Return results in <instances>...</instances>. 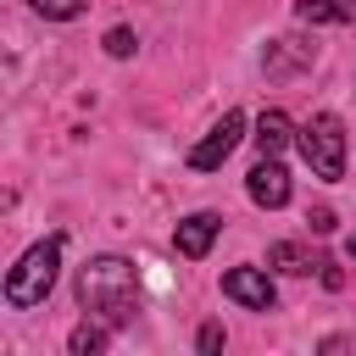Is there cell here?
<instances>
[{
	"label": "cell",
	"mask_w": 356,
	"mask_h": 356,
	"mask_svg": "<svg viewBox=\"0 0 356 356\" xmlns=\"http://www.w3.org/2000/svg\"><path fill=\"white\" fill-rule=\"evenodd\" d=\"M78 306L111 328L134 323L145 312V295H139V273L128 256H95L78 267Z\"/></svg>",
	"instance_id": "1"
},
{
	"label": "cell",
	"mask_w": 356,
	"mask_h": 356,
	"mask_svg": "<svg viewBox=\"0 0 356 356\" xmlns=\"http://www.w3.org/2000/svg\"><path fill=\"white\" fill-rule=\"evenodd\" d=\"M56 267H61V234H50V239H39L11 273H6V300L22 312V306H39L44 295H50V284H56Z\"/></svg>",
	"instance_id": "2"
},
{
	"label": "cell",
	"mask_w": 356,
	"mask_h": 356,
	"mask_svg": "<svg viewBox=\"0 0 356 356\" xmlns=\"http://www.w3.org/2000/svg\"><path fill=\"white\" fill-rule=\"evenodd\" d=\"M295 139H300L306 167H312L323 184H334V178L345 172V128H339V117H334V111H317Z\"/></svg>",
	"instance_id": "3"
},
{
	"label": "cell",
	"mask_w": 356,
	"mask_h": 356,
	"mask_svg": "<svg viewBox=\"0 0 356 356\" xmlns=\"http://www.w3.org/2000/svg\"><path fill=\"white\" fill-rule=\"evenodd\" d=\"M239 139H245V117H239V111H222V117L211 122V134H206V139L189 150V167H195V172L222 167V161L234 156V145H239Z\"/></svg>",
	"instance_id": "4"
},
{
	"label": "cell",
	"mask_w": 356,
	"mask_h": 356,
	"mask_svg": "<svg viewBox=\"0 0 356 356\" xmlns=\"http://www.w3.org/2000/svg\"><path fill=\"white\" fill-rule=\"evenodd\" d=\"M222 295L239 300L245 312H273V300H278V289H273V278H267L261 267H234V273H222Z\"/></svg>",
	"instance_id": "5"
},
{
	"label": "cell",
	"mask_w": 356,
	"mask_h": 356,
	"mask_svg": "<svg viewBox=\"0 0 356 356\" xmlns=\"http://www.w3.org/2000/svg\"><path fill=\"white\" fill-rule=\"evenodd\" d=\"M245 189H250V200H256V206H267V211H278V206L289 200V172L278 167V156H261V161L250 167V178H245Z\"/></svg>",
	"instance_id": "6"
},
{
	"label": "cell",
	"mask_w": 356,
	"mask_h": 356,
	"mask_svg": "<svg viewBox=\"0 0 356 356\" xmlns=\"http://www.w3.org/2000/svg\"><path fill=\"white\" fill-rule=\"evenodd\" d=\"M217 228H222V217L217 211H189L178 228H172V245H178V256H189V261H200L206 250H211V239H217Z\"/></svg>",
	"instance_id": "7"
},
{
	"label": "cell",
	"mask_w": 356,
	"mask_h": 356,
	"mask_svg": "<svg viewBox=\"0 0 356 356\" xmlns=\"http://www.w3.org/2000/svg\"><path fill=\"white\" fill-rule=\"evenodd\" d=\"M261 67H267V78H295L300 67H312V44L306 39H273Z\"/></svg>",
	"instance_id": "8"
},
{
	"label": "cell",
	"mask_w": 356,
	"mask_h": 356,
	"mask_svg": "<svg viewBox=\"0 0 356 356\" xmlns=\"http://www.w3.org/2000/svg\"><path fill=\"white\" fill-rule=\"evenodd\" d=\"M295 17L312 28H334V22H356V0H295Z\"/></svg>",
	"instance_id": "9"
},
{
	"label": "cell",
	"mask_w": 356,
	"mask_h": 356,
	"mask_svg": "<svg viewBox=\"0 0 356 356\" xmlns=\"http://www.w3.org/2000/svg\"><path fill=\"white\" fill-rule=\"evenodd\" d=\"M256 145H261V156H278V150L289 145V117H284L278 106L256 117Z\"/></svg>",
	"instance_id": "10"
},
{
	"label": "cell",
	"mask_w": 356,
	"mask_h": 356,
	"mask_svg": "<svg viewBox=\"0 0 356 356\" xmlns=\"http://www.w3.org/2000/svg\"><path fill=\"white\" fill-rule=\"evenodd\" d=\"M267 261H273L278 273H312V267H323V261H317V256H306L295 239H278V245L267 250Z\"/></svg>",
	"instance_id": "11"
},
{
	"label": "cell",
	"mask_w": 356,
	"mask_h": 356,
	"mask_svg": "<svg viewBox=\"0 0 356 356\" xmlns=\"http://www.w3.org/2000/svg\"><path fill=\"white\" fill-rule=\"evenodd\" d=\"M106 328H111V323H106ZM106 328H100V323H78L72 339H67L72 356H95V350H106Z\"/></svg>",
	"instance_id": "12"
},
{
	"label": "cell",
	"mask_w": 356,
	"mask_h": 356,
	"mask_svg": "<svg viewBox=\"0 0 356 356\" xmlns=\"http://www.w3.org/2000/svg\"><path fill=\"white\" fill-rule=\"evenodd\" d=\"M28 6H33L39 17H50V22H67V17H78L89 0H28Z\"/></svg>",
	"instance_id": "13"
},
{
	"label": "cell",
	"mask_w": 356,
	"mask_h": 356,
	"mask_svg": "<svg viewBox=\"0 0 356 356\" xmlns=\"http://www.w3.org/2000/svg\"><path fill=\"white\" fill-rule=\"evenodd\" d=\"M134 44H139L134 28H111V33H106V50H111V56H134Z\"/></svg>",
	"instance_id": "14"
},
{
	"label": "cell",
	"mask_w": 356,
	"mask_h": 356,
	"mask_svg": "<svg viewBox=\"0 0 356 356\" xmlns=\"http://www.w3.org/2000/svg\"><path fill=\"white\" fill-rule=\"evenodd\" d=\"M306 222H312V234H334V211H328V206L306 211Z\"/></svg>",
	"instance_id": "15"
},
{
	"label": "cell",
	"mask_w": 356,
	"mask_h": 356,
	"mask_svg": "<svg viewBox=\"0 0 356 356\" xmlns=\"http://www.w3.org/2000/svg\"><path fill=\"white\" fill-rule=\"evenodd\" d=\"M195 345H200V350H206V356H211V350H222V328H217V323H206V328H200V339H195Z\"/></svg>",
	"instance_id": "16"
},
{
	"label": "cell",
	"mask_w": 356,
	"mask_h": 356,
	"mask_svg": "<svg viewBox=\"0 0 356 356\" xmlns=\"http://www.w3.org/2000/svg\"><path fill=\"white\" fill-rule=\"evenodd\" d=\"M317 273H323V284H328V289H345V273H339V267H334V261H323V267H317Z\"/></svg>",
	"instance_id": "17"
},
{
	"label": "cell",
	"mask_w": 356,
	"mask_h": 356,
	"mask_svg": "<svg viewBox=\"0 0 356 356\" xmlns=\"http://www.w3.org/2000/svg\"><path fill=\"white\" fill-rule=\"evenodd\" d=\"M345 250H350V261H356V234H350V245H345Z\"/></svg>",
	"instance_id": "18"
}]
</instances>
